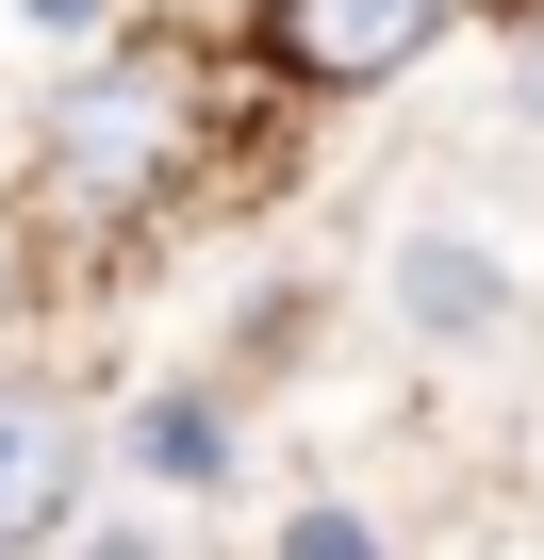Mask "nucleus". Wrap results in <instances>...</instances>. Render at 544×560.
Returning a JSON list of instances; mask_svg holds the SVG:
<instances>
[{"label": "nucleus", "instance_id": "5", "mask_svg": "<svg viewBox=\"0 0 544 560\" xmlns=\"http://www.w3.org/2000/svg\"><path fill=\"white\" fill-rule=\"evenodd\" d=\"M281 560H396V544H380V511H347V494H314V511L281 527Z\"/></svg>", "mask_w": 544, "mask_h": 560}, {"label": "nucleus", "instance_id": "1", "mask_svg": "<svg viewBox=\"0 0 544 560\" xmlns=\"http://www.w3.org/2000/svg\"><path fill=\"white\" fill-rule=\"evenodd\" d=\"M182 165H198L182 83H165V67H100V83H67L50 132H34V214H50V231H132Z\"/></svg>", "mask_w": 544, "mask_h": 560}, {"label": "nucleus", "instance_id": "4", "mask_svg": "<svg viewBox=\"0 0 544 560\" xmlns=\"http://www.w3.org/2000/svg\"><path fill=\"white\" fill-rule=\"evenodd\" d=\"M67 511H83V412L34 396V380H0V560L67 544Z\"/></svg>", "mask_w": 544, "mask_h": 560}, {"label": "nucleus", "instance_id": "3", "mask_svg": "<svg viewBox=\"0 0 544 560\" xmlns=\"http://www.w3.org/2000/svg\"><path fill=\"white\" fill-rule=\"evenodd\" d=\"M445 18L462 0H264V50H281L298 83H396Z\"/></svg>", "mask_w": 544, "mask_h": 560}, {"label": "nucleus", "instance_id": "6", "mask_svg": "<svg viewBox=\"0 0 544 560\" xmlns=\"http://www.w3.org/2000/svg\"><path fill=\"white\" fill-rule=\"evenodd\" d=\"M0 314H18V214H0Z\"/></svg>", "mask_w": 544, "mask_h": 560}, {"label": "nucleus", "instance_id": "2", "mask_svg": "<svg viewBox=\"0 0 544 560\" xmlns=\"http://www.w3.org/2000/svg\"><path fill=\"white\" fill-rule=\"evenodd\" d=\"M511 314H528V264H511V231H462V214L396 231V330H413V347H495Z\"/></svg>", "mask_w": 544, "mask_h": 560}]
</instances>
